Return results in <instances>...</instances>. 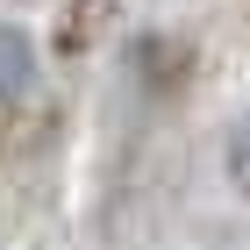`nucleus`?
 Masks as SVG:
<instances>
[{"mask_svg": "<svg viewBox=\"0 0 250 250\" xmlns=\"http://www.w3.org/2000/svg\"><path fill=\"white\" fill-rule=\"evenodd\" d=\"M21 79H29V43L21 29H0V93H15Z\"/></svg>", "mask_w": 250, "mask_h": 250, "instance_id": "obj_1", "label": "nucleus"}, {"mask_svg": "<svg viewBox=\"0 0 250 250\" xmlns=\"http://www.w3.org/2000/svg\"><path fill=\"white\" fill-rule=\"evenodd\" d=\"M229 186H236V193L250 200V122H243V129L229 136Z\"/></svg>", "mask_w": 250, "mask_h": 250, "instance_id": "obj_2", "label": "nucleus"}, {"mask_svg": "<svg viewBox=\"0 0 250 250\" xmlns=\"http://www.w3.org/2000/svg\"><path fill=\"white\" fill-rule=\"evenodd\" d=\"M100 7H107V0H72V21H64V43H86V29L100 21Z\"/></svg>", "mask_w": 250, "mask_h": 250, "instance_id": "obj_3", "label": "nucleus"}]
</instances>
